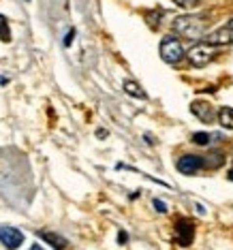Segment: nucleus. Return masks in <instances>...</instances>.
Wrapping results in <instances>:
<instances>
[{"label": "nucleus", "mask_w": 233, "mask_h": 250, "mask_svg": "<svg viewBox=\"0 0 233 250\" xmlns=\"http://www.w3.org/2000/svg\"><path fill=\"white\" fill-rule=\"evenodd\" d=\"M0 39H2L4 43L11 41V28H9V21L4 15H0Z\"/></svg>", "instance_id": "f8f14e48"}, {"label": "nucleus", "mask_w": 233, "mask_h": 250, "mask_svg": "<svg viewBox=\"0 0 233 250\" xmlns=\"http://www.w3.org/2000/svg\"><path fill=\"white\" fill-rule=\"evenodd\" d=\"M39 235H41L45 242H49V244H52V246H54L56 250H66V246H69V244H66V240H64V237L56 235V233H49V231H41V233H39Z\"/></svg>", "instance_id": "1a4fd4ad"}, {"label": "nucleus", "mask_w": 233, "mask_h": 250, "mask_svg": "<svg viewBox=\"0 0 233 250\" xmlns=\"http://www.w3.org/2000/svg\"><path fill=\"white\" fill-rule=\"evenodd\" d=\"M203 165H206V161H203L201 156H197V154H184V156H180V161H178V171L184 173V175H192V173L201 171Z\"/></svg>", "instance_id": "39448f33"}, {"label": "nucleus", "mask_w": 233, "mask_h": 250, "mask_svg": "<svg viewBox=\"0 0 233 250\" xmlns=\"http://www.w3.org/2000/svg\"><path fill=\"white\" fill-rule=\"evenodd\" d=\"M227 178H229V180L233 182V169H231V171H229V173H227Z\"/></svg>", "instance_id": "6ab92c4d"}, {"label": "nucleus", "mask_w": 233, "mask_h": 250, "mask_svg": "<svg viewBox=\"0 0 233 250\" xmlns=\"http://www.w3.org/2000/svg\"><path fill=\"white\" fill-rule=\"evenodd\" d=\"M73 39H75V30H73V28H71V30L66 32V39H64V45H66V47H69V45L73 43Z\"/></svg>", "instance_id": "f3484780"}, {"label": "nucleus", "mask_w": 233, "mask_h": 250, "mask_svg": "<svg viewBox=\"0 0 233 250\" xmlns=\"http://www.w3.org/2000/svg\"><path fill=\"white\" fill-rule=\"evenodd\" d=\"M212 137L214 135H208V133H195L192 135V144H197V146H208V144H212Z\"/></svg>", "instance_id": "ddd939ff"}, {"label": "nucleus", "mask_w": 233, "mask_h": 250, "mask_svg": "<svg viewBox=\"0 0 233 250\" xmlns=\"http://www.w3.org/2000/svg\"><path fill=\"white\" fill-rule=\"evenodd\" d=\"M30 250H43V248H41V246H37V244H35V246H32Z\"/></svg>", "instance_id": "aec40b11"}, {"label": "nucleus", "mask_w": 233, "mask_h": 250, "mask_svg": "<svg viewBox=\"0 0 233 250\" xmlns=\"http://www.w3.org/2000/svg\"><path fill=\"white\" fill-rule=\"evenodd\" d=\"M0 244L7 250H18L24 244V233L15 227H2L0 229Z\"/></svg>", "instance_id": "20e7f679"}, {"label": "nucleus", "mask_w": 233, "mask_h": 250, "mask_svg": "<svg viewBox=\"0 0 233 250\" xmlns=\"http://www.w3.org/2000/svg\"><path fill=\"white\" fill-rule=\"evenodd\" d=\"M122 88H124V92L130 94V96H135V99H146V92L139 88V83H137V82H130V79H127Z\"/></svg>", "instance_id": "9b49d317"}, {"label": "nucleus", "mask_w": 233, "mask_h": 250, "mask_svg": "<svg viewBox=\"0 0 233 250\" xmlns=\"http://www.w3.org/2000/svg\"><path fill=\"white\" fill-rule=\"evenodd\" d=\"M191 111L195 113V116L199 118L201 122H214V107L208 103V101H192L191 103Z\"/></svg>", "instance_id": "0eeeda50"}, {"label": "nucleus", "mask_w": 233, "mask_h": 250, "mask_svg": "<svg viewBox=\"0 0 233 250\" xmlns=\"http://www.w3.org/2000/svg\"><path fill=\"white\" fill-rule=\"evenodd\" d=\"M218 122L223 124L225 128L233 130V109H231V107H220V109H218Z\"/></svg>", "instance_id": "9d476101"}, {"label": "nucleus", "mask_w": 233, "mask_h": 250, "mask_svg": "<svg viewBox=\"0 0 233 250\" xmlns=\"http://www.w3.org/2000/svg\"><path fill=\"white\" fill-rule=\"evenodd\" d=\"M227 26H229V28H233V20H229V24H227Z\"/></svg>", "instance_id": "412c9836"}, {"label": "nucleus", "mask_w": 233, "mask_h": 250, "mask_svg": "<svg viewBox=\"0 0 233 250\" xmlns=\"http://www.w3.org/2000/svg\"><path fill=\"white\" fill-rule=\"evenodd\" d=\"M206 41L210 45H214V47H216V45H233V28H229V26L220 28V30L212 32V35H208Z\"/></svg>", "instance_id": "6e6552de"}, {"label": "nucleus", "mask_w": 233, "mask_h": 250, "mask_svg": "<svg viewBox=\"0 0 233 250\" xmlns=\"http://www.w3.org/2000/svg\"><path fill=\"white\" fill-rule=\"evenodd\" d=\"M161 58L167 64H178L184 58V47L175 37H165L161 43Z\"/></svg>", "instance_id": "7ed1b4c3"}, {"label": "nucleus", "mask_w": 233, "mask_h": 250, "mask_svg": "<svg viewBox=\"0 0 233 250\" xmlns=\"http://www.w3.org/2000/svg\"><path fill=\"white\" fill-rule=\"evenodd\" d=\"M178 7H182V9H195V7H199L201 4V0H173Z\"/></svg>", "instance_id": "4468645a"}, {"label": "nucleus", "mask_w": 233, "mask_h": 250, "mask_svg": "<svg viewBox=\"0 0 233 250\" xmlns=\"http://www.w3.org/2000/svg\"><path fill=\"white\" fill-rule=\"evenodd\" d=\"M171 28H173V32H178V35L186 37V39H199L206 35L208 21H206V18H201V15H182V18L173 20Z\"/></svg>", "instance_id": "f257e3e1"}, {"label": "nucleus", "mask_w": 233, "mask_h": 250, "mask_svg": "<svg viewBox=\"0 0 233 250\" xmlns=\"http://www.w3.org/2000/svg\"><path fill=\"white\" fill-rule=\"evenodd\" d=\"M154 208L158 209V212H167V206H165V201H161V199H154Z\"/></svg>", "instance_id": "dca6fc26"}, {"label": "nucleus", "mask_w": 233, "mask_h": 250, "mask_svg": "<svg viewBox=\"0 0 233 250\" xmlns=\"http://www.w3.org/2000/svg\"><path fill=\"white\" fill-rule=\"evenodd\" d=\"M192 235H195V227H192L191 220L180 218L175 223V240H178L180 246H191Z\"/></svg>", "instance_id": "423d86ee"}, {"label": "nucleus", "mask_w": 233, "mask_h": 250, "mask_svg": "<svg viewBox=\"0 0 233 250\" xmlns=\"http://www.w3.org/2000/svg\"><path fill=\"white\" fill-rule=\"evenodd\" d=\"M118 242H120V244H127V242H128V235H127L124 231H120V233H118Z\"/></svg>", "instance_id": "a211bd4d"}, {"label": "nucleus", "mask_w": 233, "mask_h": 250, "mask_svg": "<svg viewBox=\"0 0 233 250\" xmlns=\"http://www.w3.org/2000/svg\"><path fill=\"white\" fill-rule=\"evenodd\" d=\"M148 15V21H150V26L152 28H156L158 26V21H161V11H150V13H146Z\"/></svg>", "instance_id": "2eb2a0df"}, {"label": "nucleus", "mask_w": 233, "mask_h": 250, "mask_svg": "<svg viewBox=\"0 0 233 250\" xmlns=\"http://www.w3.org/2000/svg\"><path fill=\"white\" fill-rule=\"evenodd\" d=\"M214 45H210L208 41H203V43H197V45H192V47L186 52V58H189V62L195 69H203V66H208L210 62L214 60Z\"/></svg>", "instance_id": "f03ea898"}]
</instances>
